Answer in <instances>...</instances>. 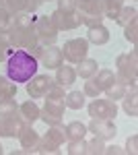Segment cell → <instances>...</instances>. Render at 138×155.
Instances as JSON below:
<instances>
[{"label":"cell","instance_id":"obj_25","mask_svg":"<svg viewBox=\"0 0 138 155\" xmlns=\"http://www.w3.org/2000/svg\"><path fill=\"white\" fill-rule=\"evenodd\" d=\"M136 15H138L136 6H122V8H120V12L115 15L114 21L117 25H122V27H124V25H128L132 19H136Z\"/></svg>","mask_w":138,"mask_h":155},{"label":"cell","instance_id":"obj_17","mask_svg":"<svg viewBox=\"0 0 138 155\" xmlns=\"http://www.w3.org/2000/svg\"><path fill=\"white\" fill-rule=\"evenodd\" d=\"M109 29L105 27V25H97V27H91L89 29V33H87V41L89 44H95V46H105L107 41H109Z\"/></svg>","mask_w":138,"mask_h":155},{"label":"cell","instance_id":"obj_10","mask_svg":"<svg viewBox=\"0 0 138 155\" xmlns=\"http://www.w3.org/2000/svg\"><path fill=\"white\" fill-rule=\"evenodd\" d=\"M87 130L93 132V137H97L101 141H111L117 134L114 120H101V118H91V122L87 124Z\"/></svg>","mask_w":138,"mask_h":155},{"label":"cell","instance_id":"obj_14","mask_svg":"<svg viewBox=\"0 0 138 155\" xmlns=\"http://www.w3.org/2000/svg\"><path fill=\"white\" fill-rule=\"evenodd\" d=\"M19 114H21V118L25 120V124H33V122L39 120L41 107L37 106L33 99H27V101H23V104L19 106Z\"/></svg>","mask_w":138,"mask_h":155},{"label":"cell","instance_id":"obj_5","mask_svg":"<svg viewBox=\"0 0 138 155\" xmlns=\"http://www.w3.org/2000/svg\"><path fill=\"white\" fill-rule=\"evenodd\" d=\"M60 50H62V56H64L66 62L76 64V62H81L82 58H87V54H89V41H87L85 37H74V39L64 41V46Z\"/></svg>","mask_w":138,"mask_h":155},{"label":"cell","instance_id":"obj_11","mask_svg":"<svg viewBox=\"0 0 138 155\" xmlns=\"http://www.w3.org/2000/svg\"><path fill=\"white\" fill-rule=\"evenodd\" d=\"M64 112H66V106H64V101L46 99V106L41 107L39 120H43L46 124H60V122H62V118H64Z\"/></svg>","mask_w":138,"mask_h":155},{"label":"cell","instance_id":"obj_32","mask_svg":"<svg viewBox=\"0 0 138 155\" xmlns=\"http://www.w3.org/2000/svg\"><path fill=\"white\" fill-rule=\"evenodd\" d=\"M103 149H105V141L97 139V137L87 141V153L89 155H103Z\"/></svg>","mask_w":138,"mask_h":155},{"label":"cell","instance_id":"obj_20","mask_svg":"<svg viewBox=\"0 0 138 155\" xmlns=\"http://www.w3.org/2000/svg\"><path fill=\"white\" fill-rule=\"evenodd\" d=\"M93 81L97 83V87H99L101 91H105V89H107V87L115 81V72L111 71V68H99V71L95 72Z\"/></svg>","mask_w":138,"mask_h":155},{"label":"cell","instance_id":"obj_38","mask_svg":"<svg viewBox=\"0 0 138 155\" xmlns=\"http://www.w3.org/2000/svg\"><path fill=\"white\" fill-rule=\"evenodd\" d=\"M56 2H58V11H64V12L76 11V0H56Z\"/></svg>","mask_w":138,"mask_h":155},{"label":"cell","instance_id":"obj_21","mask_svg":"<svg viewBox=\"0 0 138 155\" xmlns=\"http://www.w3.org/2000/svg\"><path fill=\"white\" fill-rule=\"evenodd\" d=\"M126 91H128V85L122 83V81L115 77V81L109 85L107 89H105L103 93H105V97H107V99H114V101H117V99H122V97L126 95Z\"/></svg>","mask_w":138,"mask_h":155},{"label":"cell","instance_id":"obj_13","mask_svg":"<svg viewBox=\"0 0 138 155\" xmlns=\"http://www.w3.org/2000/svg\"><path fill=\"white\" fill-rule=\"evenodd\" d=\"M21 149L25 153H37V145H39V132L35 130L31 124H25V128L21 130V134L17 137Z\"/></svg>","mask_w":138,"mask_h":155},{"label":"cell","instance_id":"obj_39","mask_svg":"<svg viewBox=\"0 0 138 155\" xmlns=\"http://www.w3.org/2000/svg\"><path fill=\"white\" fill-rule=\"evenodd\" d=\"M41 4H43L41 0H27V6H25V11L33 15L35 11H39V6H41Z\"/></svg>","mask_w":138,"mask_h":155},{"label":"cell","instance_id":"obj_7","mask_svg":"<svg viewBox=\"0 0 138 155\" xmlns=\"http://www.w3.org/2000/svg\"><path fill=\"white\" fill-rule=\"evenodd\" d=\"M52 21L56 23L58 31H72V29H79L82 25V15L81 11H70V12H64V11H54L52 15Z\"/></svg>","mask_w":138,"mask_h":155},{"label":"cell","instance_id":"obj_41","mask_svg":"<svg viewBox=\"0 0 138 155\" xmlns=\"http://www.w3.org/2000/svg\"><path fill=\"white\" fill-rule=\"evenodd\" d=\"M2 153H4V147H2V145H0V155H2Z\"/></svg>","mask_w":138,"mask_h":155},{"label":"cell","instance_id":"obj_24","mask_svg":"<svg viewBox=\"0 0 138 155\" xmlns=\"http://www.w3.org/2000/svg\"><path fill=\"white\" fill-rule=\"evenodd\" d=\"M17 91H19L17 83H12L8 77L0 74V99L2 97H17Z\"/></svg>","mask_w":138,"mask_h":155},{"label":"cell","instance_id":"obj_16","mask_svg":"<svg viewBox=\"0 0 138 155\" xmlns=\"http://www.w3.org/2000/svg\"><path fill=\"white\" fill-rule=\"evenodd\" d=\"M122 107L130 118H136L138 116V93L134 87H128L126 95L122 97Z\"/></svg>","mask_w":138,"mask_h":155},{"label":"cell","instance_id":"obj_35","mask_svg":"<svg viewBox=\"0 0 138 155\" xmlns=\"http://www.w3.org/2000/svg\"><path fill=\"white\" fill-rule=\"evenodd\" d=\"M103 15L101 12H93V15H85L82 17V25H87L89 29L91 27H97V25H103Z\"/></svg>","mask_w":138,"mask_h":155},{"label":"cell","instance_id":"obj_34","mask_svg":"<svg viewBox=\"0 0 138 155\" xmlns=\"http://www.w3.org/2000/svg\"><path fill=\"white\" fill-rule=\"evenodd\" d=\"M12 52H14V48L8 44L6 35H0V62H6Z\"/></svg>","mask_w":138,"mask_h":155},{"label":"cell","instance_id":"obj_19","mask_svg":"<svg viewBox=\"0 0 138 155\" xmlns=\"http://www.w3.org/2000/svg\"><path fill=\"white\" fill-rule=\"evenodd\" d=\"M66 130V141H79V139H85L87 137V124H82L81 120H72L64 126Z\"/></svg>","mask_w":138,"mask_h":155},{"label":"cell","instance_id":"obj_12","mask_svg":"<svg viewBox=\"0 0 138 155\" xmlns=\"http://www.w3.org/2000/svg\"><path fill=\"white\" fill-rule=\"evenodd\" d=\"M37 62H39L41 66H46L47 71H56L58 66L64 62L62 50L58 48L56 44H52V46H43V50H41V54H39Z\"/></svg>","mask_w":138,"mask_h":155},{"label":"cell","instance_id":"obj_4","mask_svg":"<svg viewBox=\"0 0 138 155\" xmlns=\"http://www.w3.org/2000/svg\"><path fill=\"white\" fill-rule=\"evenodd\" d=\"M33 27H35V33L39 37V44L43 46H52L58 41V27L56 23L52 21L50 15H41V17H35L33 19Z\"/></svg>","mask_w":138,"mask_h":155},{"label":"cell","instance_id":"obj_37","mask_svg":"<svg viewBox=\"0 0 138 155\" xmlns=\"http://www.w3.org/2000/svg\"><path fill=\"white\" fill-rule=\"evenodd\" d=\"M126 153L130 155H134L138 151V134H132V137H128V141H126V149H124Z\"/></svg>","mask_w":138,"mask_h":155},{"label":"cell","instance_id":"obj_18","mask_svg":"<svg viewBox=\"0 0 138 155\" xmlns=\"http://www.w3.org/2000/svg\"><path fill=\"white\" fill-rule=\"evenodd\" d=\"M76 77H81V79H91V77H95V72L99 71V64H97V60L93 58H82L81 62H76Z\"/></svg>","mask_w":138,"mask_h":155},{"label":"cell","instance_id":"obj_27","mask_svg":"<svg viewBox=\"0 0 138 155\" xmlns=\"http://www.w3.org/2000/svg\"><path fill=\"white\" fill-rule=\"evenodd\" d=\"M64 97H66V87L54 81V83L50 85V89H47L46 99H54V101H64Z\"/></svg>","mask_w":138,"mask_h":155},{"label":"cell","instance_id":"obj_2","mask_svg":"<svg viewBox=\"0 0 138 155\" xmlns=\"http://www.w3.org/2000/svg\"><path fill=\"white\" fill-rule=\"evenodd\" d=\"M136 72H138V52H136V46L134 50H130L128 54H120L115 58V77L126 83L128 87H134L136 89Z\"/></svg>","mask_w":138,"mask_h":155},{"label":"cell","instance_id":"obj_36","mask_svg":"<svg viewBox=\"0 0 138 155\" xmlns=\"http://www.w3.org/2000/svg\"><path fill=\"white\" fill-rule=\"evenodd\" d=\"M82 93H85L87 97H91V99H93V97H99L101 89H99L97 83L93 81V77H91V79H87V83H85V87H82Z\"/></svg>","mask_w":138,"mask_h":155},{"label":"cell","instance_id":"obj_8","mask_svg":"<svg viewBox=\"0 0 138 155\" xmlns=\"http://www.w3.org/2000/svg\"><path fill=\"white\" fill-rule=\"evenodd\" d=\"M52 83H54V79L50 74H35L25 83V91L31 99H41V97H46Z\"/></svg>","mask_w":138,"mask_h":155},{"label":"cell","instance_id":"obj_28","mask_svg":"<svg viewBox=\"0 0 138 155\" xmlns=\"http://www.w3.org/2000/svg\"><path fill=\"white\" fill-rule=\"evenodd\" d=\"M17 112H19V104L14 101V97L0 99V116H8V114H17Z\"/></svg>","mask_w":138,"mask_h":155},{"label":"cell","instance_id":"obj_33","mask_svg":"<svg viewBox=\"0 0 138 155\" xmlns=\"http://www.w3.org/2000/svg\"><path fill=\"white\" fill-rule=\"evenodd\" d=\"M25 6H27V0H4V8L11 12V15L23 12Z\"/></svg>","mask_w":138,"mask_h":155},{"label":"cell","instance_id":"obj_44","mask_svg":"<svg viewBox=\"0 0 138 155\" xmlns=\"http://www.w3.org/2000/svg\"><path fill=\"white\" fill-rule=\"evenodd\" d=\"M122 2H124V0H122Z\"/></svg>","mask_w":138,"mask_h":155},{"label":"cell","instance_id":"obj_42","mask_svg":"<svg viewBox=\"0 0 138 155\" xmlns=\"http://www.w3.org/2000/svg\"><path fill=\"white\" fill-rule=\"evenodd\" d=\"M0 6H4V0H0Z\"/></svg>","mask_w":138,"mask_h":155},{"label":"cell","instance_id":"obj_6","mask_svg":"<svg viewBox=\"0 0 138 155\" xmlns=\"http://www.w3.org/2000/svg\"><path fill=\"white\" fill-rule=\"evenodd\" d=\"M87 112L91 118H101V120H115L117 116V104L114 99H101V97H93V101L87 106Z\"/></svg>","mask_w":138,"mask_h":155},{"label":"cell","instance_id":"obj_26","mask_svg":"<svg viewBox=\"0 0 138 155\" xmlns=\"http://www.w3.org/2000/svg\"><path fill=\"white\" fill-rule=\"evenodd\" d=\"M76 11H81L82 15L101 12V0H76Z\"/></svg>","mask_w":138,"mask_h":155},{"label":"cell","instance_id":"obj_15","mask_svg":"<svg viewBox=\"0 0 138 155\" xmlns=\"http://www.w3.org/2000/svg\"><path fill=\"white\" fill-rule=\"evenodd\" d=\"M76 71H74V66H68V64H60L56 68V77H54V81L60 85H64V87H70V85L76 83Z\"/></svg>","mask_w":138,"mask_h":155},{"label":"cell","instance_id":"obj_9","mask_svg":"<svg viewBox=\"0 0 138 155\" xmlns=\"http://www.w3.org/2000/svg\"><path fill=\"white\" fill-rule=\"evenodd\" d=\"M25 128V120L21 118V114H8V116H0V137L4 139H14L19 137L21 130Z\"/></svg>","mask_w":138,"mask_h":155},{"label":"cell","instance_id":"obj_29","mask_svg":"<svg viewBox=\"0 0 138 155\" xmlns=\"http://www.w3.org/2000/svg\"><path fill=\"white\" fill-rule=\"evenodd\" d=\"M124 37H126L132 46H136V41H138V19H132L128 25H124Z\"/></svg>","mask_w":138,"mask_h":155},{"label":"cell","instance_id":"obj_43","mask_svg":"<svg viewBox=\"0 0 138 155\" xmlns=\"http://www.w3.org/2000/svg\"><path fill=\"white\" fill-rule=\"evenodd\" d=\"M41 2H52V0H41Z\"/></svg>","mask_w":138,"mask_h":155},{"label":"cell","instance_id":"obj_30","mask_svg":"<svg viewBox=\"0 0 138 155\" xmlns=\"http://www.w3.org/2000/svg\"><path fill=\"white\" fill-rule=\"evenodd\" d=\"M12 25V15L4 6H0V35H6Z\"/></svg>","mask_w":138,"mask_h":155},{"label":"cell","instance_id":"obj_31","mask_svg":"<svg viewBox=\"0 0 138 155\" xmlns=\"http://www.w3.org/2000/svg\"><path fill=\"white\" fill-rule=\"evenodd\" d=\"M68 155H85L87 153V141L85 139H79V141H68V149H66Z\"/></svg>","mask_w":138,"mask_h":155},{"label":"cell","instance_id":"obj_40","mask_svg":"<svg viewBox=\"0 0 138 155\" xmlns=\"http://www.w3.org/2000/svg\"><path fill=\"white\" fill-rule=\"evenodd\" d=\"M103 153L105 155H117V153H126V151H124L120 145H109V147H105V149H103Z\"/></svg>","mask_w":138,"mask_h":155},{"label":"cell","instance_id":"obj_1","mask_svg":"<svg viewBox=\"0 0 138 155\" xmlns=\"http://www.w3.org/2000/svg\"><path fill=\"white\" fill-rule=\"evenodd\" d=\"M39 62L27 50H14L6 60V77L12 83H27L31 77L37 74Z\"/></svg>","mask_w":138,"mask_h":155},{"label":"cell","instance_id":"obj_23","mask_svg":"<svg viewBox=\"0 0 138 155\" xmlns=\"http://www.w3.org/2000/svg\"><path fill=\"white\" fill-rule=\"evenodd\" d=\"M122 6H124L122 0H101V15L105 19H115Z\"/></svg>","mask_w":138,"mask_h":155},{"label":"cell","instance_id":"obj_3","mask_svg":"<svg viewBox=\"0 0 138 155\" xmlns=\"http://www.w3.org/2000/svg\"><path fill=\"white\" fill-rule=\"evenodd\" d=\"M66 141V130L64 124H47V130L39 134V145H37V153H58L60 147Z\"/></svg>","mask_w":138,"mask_h":155},{"label":"cell","instance_id":"obj_22","mask_svg":"<svg viewBox=\"0 0 138 155\" xmlns=\"http://www.w3.org/2000/svg\"><path fill=\"white\" fill-rule=\"evenodd\" d=\"M85 99H87V95L82 91H68L66 97H64V106L68 107V110H81L87 104Z\"/></svg>","mask_w":138,"mask_h":155}]
</instances>
